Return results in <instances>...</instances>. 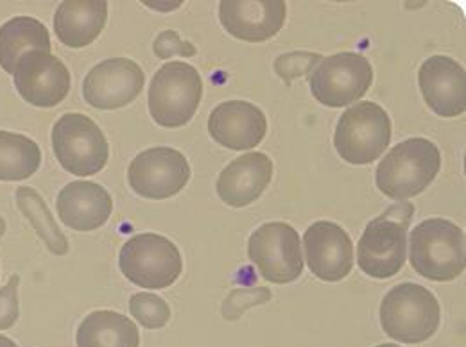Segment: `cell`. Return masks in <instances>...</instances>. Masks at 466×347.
I'll return each mask as SVG.
<instances>
[{"label": "cell", "mask_w": 466, "mask_h": 347, "mask_svg": "<svg viewBox=\"0 0 466 347\" xmlns=\"http://www.w3.org/2000/svg\"><path fill=\"white\" fill-rule=\"evenodd\" d=\"M412 213L414 206L400 201L366 226L357 249V262L364 274L388 280L400 273L406 263Z\"/></svg>", "instance_id": "1"}, {"label": "cell", "mask_w": 466, "mask_h": 347, "mask_svg": "<svg viewBox=\"0 0 466 347\" xmlns=\"http://www.w3.org/2000/svg\"><path fill=\"white\" fill-rule=\"evenodd\" d=\"M412 269L431 282H454L465 271V233L451 221L427 219L409 234Z\"/></svg>", "instance_id": "2"}, {"label": "cell", "mask_w": 466, "mask_h": 347, "mask_svg": "<svg viewBox=\"0 0 466 347\" xmlns=\"http://www.w3.org/2000/svg\"><path fill=\"white\" fill-rule=\"evenodd\" d=\"M441 154L425 138H409L395 145L379 164L377 188L390 199L406 201L420 195L440 173Z\"/></svg>", "instance_id": "3"}, {"label": "cell", "mask_w": 466, "mask_h": 347, "mask_svg": "<svg viewBox=\"0 0 466 347\" xmlns=\"http://www.w3.org/2000/svg\"><path fill=\"white\" fill-rule=\"evenodd\" d=\"M440 302L431 290L402 283L390 290L380 302L382 330L402 344H421L429 341L440 326Z\"/></svg>", "instance_id": "4"}, {"label": "cell", "mask_w": 466, "mask_h": 347, "mask_svg": "<svg viewBox=\"0 0 466 347\" xmlns=\"http://www.w3.org/2000/svg\"><path fill=\"white\" fill-rule=\"evenodd\" d=\"M120 273L137 287L167 289L183 271L181 254L175 243L157 233H142L129 238L118 254Z\"/></svg>", "instance_id": "5"}, {"label": "cell", "mask_w": 466, "mask_h": 347, "mask_svg": "<svg viewBox=\"0 0 466 347\" xmlns=\"http://www.w3.org/2000/svg\"><path fill=\"white\" fill-rule=\"evenodd\" d=\"M203 97L199 72L181 61L166 63L149 86V112L162 127H181L196 115Z\"/></svg>", "instance_id": "6"}, {"label": "cell", "mask_w": 466, "mask_h": 347, "mask_svg": "<svg viewBox=\"0 0 466 347\" xmlns=\"http://www.w3.org/2000/svg\"><path fill=\"white\" fill-rule=\"evenodd\" d=\"M391 142V118L382 106L362 101L349 108L338 122L334 147L351 165L373 164Z\"/></svg>", "instance_id": "7"}, {"label": "cell", "mask_w": 466, "mask_h": 347, "mask_svg": "<svg viewBox=\"0 0 466 347\" xmlns=\"http://www.w3.org/2000/svg\"><path fill=\"white\" fill-rule=\"evenodd\" d=\"M53 149L59 165L77 177L101 173L110 156L101 127L81 114H66L55 124Z\"/></svg>", "instance_id": "8"}, {"label": "cell", "mask_w": 466, "mask_h": 347, "mask_svg": "<svg viewBox=\"0 0 466 347\" xmlns=\"http://www.w3.org/2000/svg\"><path fill=\"white\" fill-rule=\"evenodd\" d=\"M309 81L318 103L329 108H345L370 90L373 68L362 55L341 53L321 59Z\"/></svg>", "instance_id": "9"}, {"label": "cell", "mask_w": 466, "mask_h": 347, "mask_svg": "<svg viewBox=\"0 0 466 347\" xmlns=\"http://www.w3.org/2000/svg\"><path fill=\"white\" fill-rule=\"evenodd\" d=\"M248 254L264 280L286 285L303 273L301 240L286 223H268L249 236Z\"/></svg>", "instance_id": "10"}, {"label": "cell", "mask_w": 466, "mask_h": 347, "mask_svg": "<svg viewBox=\"0 0 466 347\" xmlns=\"http://www.w3.org/2000/svg\"><path fill=\"white\" fill-rule=\"evenodd\" d=\"M190 179L187 158L171 147H153L140 153L127 169L131 190L147 199H169Z\"/></svg>", "instance_id": "11"}, {"label": "cell", "mask_w": 466, "mask_h": 347, "mask_svg": "<svg viewBox=\"0 0 466 347\" xmlns=\"http://www.w3.org/2000/svg\"><path fill=\"white\" fill-rule=\"evenodd\" d=\"M144 83V72L133 59H106L86 74L83 97L97 110H118L140 95Z\"/></svg>", "instance_id": "12"}, {"label": "cell", "mask_w": 466, "mask_h": 347, "mask_svg": "<svg viewBox=\"0 0 466 347\" xmlns=\"http://www.w3.org/2000/svg\"><path fill=\"white\" fill-rule=\"evenodd\" d=\"M20 97L36 108H55L70 92L68 68L51 53H31L13 74Z\"/></svg>", "instance_id": "13"}, {"label": "cell", "mask_w": 466, "mask_h": 347, "mask_svg": "<svg viewBox=\"0 0 466 347\" xmlns=\"http://www.w3.org/2000/svg\"><path fill=\"white\" fill-rule=\"evenodd\" d=\"M310 273L323 282H341L353 267V243L349 233L330 221L314 223L303 234Z\"/></svg>", "instance_id": "14"}, {"label": "cell", "mask_w": 466, "mask_h": 347, "mask_svg": "<svg viewBox=\"0 0 466 347\" xmlns=\"http://www.w3.org/2000/svg\"><path fill=\"white\" fill-rule=\"evenodd\" d=\"M288 15L284 0H223L219 20L235 38L258 44L280 33Z\"/></svg>", "instance_id": "15"}, {"label": "cell", "mask_w": 466, "mask_h": 347, "mask_svg": "<svg viewBox=\"0 0 466 347\" xmlns=\"http://www.w3.org/2000/svg\"><path fill=\"white\" fill-rule=\"evenodd\" d=\"M418 84L427 106L440 116L466 112L465 68L456 59L431 56L418 70Z\"/></svg>", "instance_id": "16"}, {"label": "cell", "mask_w": 466, "mask_h": 347, "mask_svg": "<svg viewBox=\"0 0 466 347\" xmlns=\"http://www.w3.org/2000/svg\"><path fill=\"white\" fill-rule=\"evenodd\" d=\"M210 136L232 151L255 149L266 136L268 120L264 112L246 101H227L210 114Z\"/></svg>", "instance_id": "17"}, {"label": "cell", "mask_w": 466, "mask_h": 347, "mask_svg": "<svg viewBox=\"0 0 466 347\" xmlns=\"http://www.w3.org/2000/svg\"><path fill=\"white\" fill-rule=\"evenodd\" d=\"M61 223L76 232H94L106 224L114 201L106 188L90 181H72L58 193Z\"/></svg>", "instance_id": "18"}, {"label": "cell", "mask_w": 466, "mask_h": 347, "mask_svg": "<svg viewBox=\"0 0 466 347\" xmlns=\"http://www.w3.org/2000/svg\"><path fill=\"white\" fill-rule=\"evenodd\" d=\"M273 179V162L264 153L238 156L219 174L218 195L232 208L255 203Z\"/></svg>", "instance_id": "19"}, {"label": "cell", "mask_w": 466, "mask_h": 347, "mask_svg": "<svg viewBox=\"0 0 466 347\" xmlns=\"http://www.w3.org/2000/svg\"><path fill=\"white\" fill-rule=\"evenodd\" d=\"M108 20L105 0H66L55 15V31L59 42L70 49H83L96 42Z\"/></svg>", "instance_id": "20"}, {"label": "cell", "mask_w": 466, "mask_h": 347, "mask_svg": "<svg viewBox=\"0 0 466 347\" xmlns=\"http://www.w3.org/2000/svg\"><path fill=\"white\" fill-rule=\"evenodd\" d=\"M31 53H51L47 27L31 16H15L0 27V66L15 74L18 61Z\"/></svg>", "instance_id": "21"}, {"label": "cell", "mask_w": 466, "mask_h": 347, "mask_svg": "<svg viewBox=\"0 0 466 347\" xmlns=\"http://www.w3.org/2000/svg\"><path fill=\"white\" fill-rule=\"evenodd\" d=\"M77 347H138V328L126 315L99 310L88 313L76 333Z\"/></svg>", "instance_id": "22"}, {"label": "cell", "mask_w": 466, "mask_h": 347, "mask_svg": "<svg viewBox=\"0 0 466 347\" xmlns=\"http://www.w3.org/2000/svg\"><path fill=\"white\" fill-rule=\"evenodd\" d=\"M42 153L35 140L0 131V181H22L40 169Z\"/></svg>", "instance_id": "23"}, {"label": "cell", "mask_w": 466, "mask_h": 347, "mask_svg": "<svg viewBox=\"0 0 466 347\" xmlns=\"http://www.w3.org/2000/svg\"><path fill=\"white\" fill-rule=\"evenodd\" d=\"M16 204L53 254L63 256L68 253V240L53 219L46 201L35 188L20 186L16 190Z\"/></svg>", "instance_id": "24"}, {"label": "cell", "mask_w": 466, "mask_h": 347, "mask_svg": "<svg viewBox=\"0 0 466 347\" xmlns=\"http://www.w3.org/2000/svg\"><path fill=\"white\" fill-rule=\"evenodd\" d=\"M129 312L147 330H160L171 321L169 304L157 293L138 292L129 297Z\"/></svg>", "instance_id": "25"}, {"label": "cell", "mask_w": 466, "mask_h": 347, "mask_svg": "<svg viewBox=\"0 0 466 347\" xmlns=\"http://www.w3.org/2000/svg\"><path fill=\"white\" fill-rule=\"evenodd\" d=\"M321 59L323 58L319 55L312 53H291L275 61V70L289 84L292 79L310 74V70H314L316 63H319Z\"/></svg>", "instance_id": "26"}, {"label": "cell", "mask_w": 466, "mask_h": 347, "mask_svg": "<svg viewBox=\"0 0 466 347\" xmlns=\"http://www.w3.org/2000/svg\"><path fill=\"white\" fill-rule=\"evenodd\" d=\"M18 285H20V278L15 274L0 289V332L9 330L20 317Z\"/></svg>", "instance_id": "27"}, {"label": "cell", "mask_w": 466, "mask_h": 347, "mask_svg": "<svg viewBox=\"0 0 466 347\" xmlns=\"http://www.w3.org/2000/svg\"><path fill=\"white\" fill-rule=\"evenodd\" d=\"M153 51L160 59H169L173 56L192 58L198 53L192 44L181 42L176 31H164L162 35H158V38L153 44Z\"/></svg>", "instance_id": "28"}, {"label": "cell", "mask_w": 466, "mask_h": 347, "mask_svg": "<svg viewBox=\"0 0 466 347\" xmlns=\"http://www.w3.org/2000/svg\"><path fill=\"white\" fill-rule=\"evenodd\" d=\"M0 347H18L11 339H7V337H4V335H0Z\"/></svg>", "instance_id": "29"}, {"label": "cell", "mask_w": 466, "mask_h": 347, "mask_svg": "<svg viewBox=\"0 0 466 347\" xmlns=\"http://www.w3.org/2000/svg\"><path fill=\"white\" fill-rule=\"evenodd\" d=\"M4 233H5V221L0 217V238L4 236Z\"/></svg>", "instance_id": "30"}, {"label": "cell", "mask_w": 466, "mask_h": 347, "mask_svg": "<svg viewBox=\"0 0 466 347\" xmlns=\"http://www.w3.org/2000/svg\"><path fill=\"white\" fill-rule=\"evenodd\" d=\"M377 347H400V346H397V344H380V346H377Z\"/></svg>", "instance_id": "31"}]
</instances>
